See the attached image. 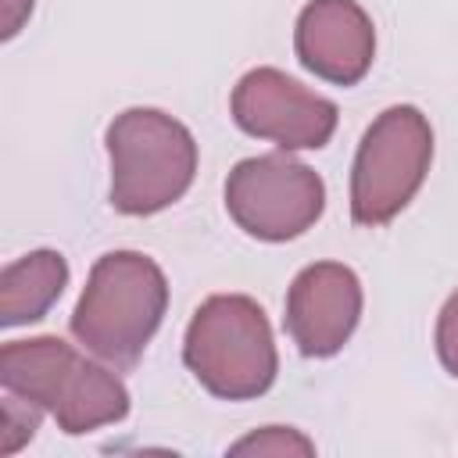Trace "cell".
I'll return each instance as SVG.
<instances>
[{
  "instance_id": "1",
  "label": "cell",
  "mask_w": 458,
  "mask_h": 458,
  "mask_svg": "<svg viewBox=\"0 0 458 458\" xmlns=\"http://www.w3.org/2000/svg\"><path fill=\"white\" fill-rule=\"evenodd\" d=\"M168 308L161 265L140 250H111L89 268L72 311L75 340L114 369H132L154 340Z\"/></svg>"
},
{
  "instance_id": "2",
  "label": "cell",
  "mask_w": 458,
  "mask_h": 458,
  "mask_svg": "<svg viewBox=\"0 0 458 458\" xmlns=\"http://www.w3.org/2000/svg\"><path fill=\"white\" fill-rule=\"evenodd\" d=\"M0 383L4 390L50 411L68 437L93 433L129 415L125 383L111 369L86 361L61 336H32V340L4 344Z\"/></svg>"
},
{
  "instance_id": "3",
  "label": "cell",
  "mask_w": 458,
  "mask_h": 458,
  "mask_svg": "<svg viewBox=\"0 0 458 458\" xmlns=\"http://www.w3.org/2000/svg\"><path fill=\"white\" fill-rule=\"evenodd\" d=\"M182 361L197 383L222 401L261 397L279 372L272 326L261 304L247 293L208 297L186 326Z\"/></svg>"
},
{
  "instance_id": "4",
  "label": "cell",
  "mask_w": 458,
  "mask_h": 458,
  "mask_svg": "<svg viewBox=\"0 0 458 458\" xmlns=\"http://www.w3.org/2000/svg\"><path fill=\"white\" fill-rule=\"evenodd\" d=\"M111 208L122 215H154L175 204L197 175L193 132L157 111L129 107L107 125Z\"/></svg>"
},
{
  "instance_id": "5",
  "label": "cell",
  "mask_w": 458,
  "mask_h": 458,
  "mask_svg": "<svg viewBox=\"0 0 458 458\" xmlns=\"http://www.w3.org/2000/svg\"><path fill=\"white\" fill-rule=\"evenodd\" d=\"M433 161V129L411 104L386 107L361 136L351 168V218L383 225L419 193Z\"/></svg>"
},
{
  "instance_id": "6",
  "label": "cell",
  "mask_w": 458,
  "mask_h": 458,
  "mask_svg": "<svg viewBox=\"0 0 458 458\" xmlns=\"http://www.w3.org/2000/svg\"><path fill=\"white\" fill-rule=\"evenodd\" d=\"M322 208L326 182L286 150L247 157L225 179V211L254 240H293L318 222Z\"/></svg>"
},
{
  "instance_id": "7",
  "label": "cell",
  "mask_w": 458,
  "mask_h": 458,
  "mask_svg": "<svg viewBox=\"0 0 458 458\" xmlns=\"http://www.w3.org/2000/svg\"><path fill=\"white\" fill-rule=\"evenodd\" d=\"M233 122L283 150H318L336 132V104L304 89L279 68H250L233 89Z\"/></svg>"
},
{
  "instance_id": "8",
  "label": "cell",
  "mask_w": 458,
  "mask_h": 458,
  "mask_svg": "<svg viewBox=\"0 0 458 458\" xmlns=\"http://www.w3.org/2000/svg\"><path fill=\"white\" fill-rule=\"evenodd\" d=\"M361 318V283L340 261H315L297 272L286 293V333L304 358L336 354Z\"/></svg>"
},
{
  "instance_id": "9",
  "label": "cell",
  "mask_w": 458,
  "mask_h": 458,
  "mask_svg": "<svg viewBox=\"0 0 458 458\" xmlns=\"http://www.w3.org/2000/svg\"><path fill=\"white\" fill-rule=\"evenodd\" d=\"M293 47L311 75L333 86H354L372 68L376 29L358 0H308L297 14Z\"/></svg>"
},
{
  "instance_id": "10",
  "label": "cell",
  "mask_w": 458,
  "mask_h": 458,
  "mask_svg": "<svg viewBox=\"0 0 458 458\" xmlns=\"http://www.w3.org/2000/svg\"><path fill=\"white\" fill-rule=\"evenodd\" d=\"M68 283V261L57 250H29L0 272V326L14 329L50 311Z\"/></svg>"
},
{
  "instance_id": "11",
  "label": "cell",
  "mask_w": 458,
  "mask_h": 458,
  "mask_svg": "<svg viewBox=\"0 0 458 458\" xmlns=\"http://www.w3.org/2000/svg\"><path fill=\"white\" fill-rule=\"evenodd\" d=\"M229 454H272V458H283V454H315V444L290 429V426H265L243 440H236L229 447Z\"/></svg>"
},
{
  "instance_id": "12",
  "label": "cell",
  "mask_w": 458,
  "mask_h": 458,
  "mask_svg": "<svg viewBox=\"0 0 458 458\" xmlns=\"http://www.w3.org/2000/svg\"><path fill=\"white\" fill-rule=\"evenodd\" d=\"M39 415L43 408L18 397V394H4V422H0V454H14L25 440L36 437V426H39Z\"/></svg>"
},
{
  "instance_id": "13",
  "label": "cell",
  "mask_w": 458,
  "mask_h": 458,
  "mask_svg": "<svg viewBox=\"0 0 458 458\" xmlns=\"http://www.w3.org/2000/svg\"><path fill=\"white\" fill-rule=\"evenodd\" d=\"M437 354L451 376H458V290L444 301L437 318Z\"/></svg>"
},
{
  "instance_id": "14",
  "label": "cell",
  "mask_w": 458,
  "mask_h": 458,
  "mask_svg": "<svg viewBox=\"0 0 458 458\" xmlns=\"http://www.w3.org/2000/svg\"><path fill=\"white\" fill-rule=\"evenodd\" d=\"M29 14H32V0H0V18H4L0 36H4V39L18 36V29L25 25Z\"/></svg>"
}]
</instances>
